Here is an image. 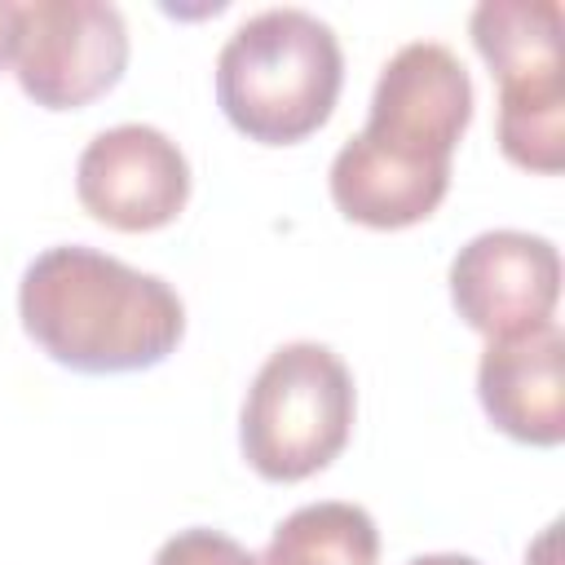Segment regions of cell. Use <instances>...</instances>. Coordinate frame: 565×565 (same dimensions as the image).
<instances>
[{"instance_id":"7a4b0ae2","label":"cell","mask_w":565,"mask_h":565,"mask_svg":"<svg viewBox=\"0 0 565 565\" xmlns=\"http://www.w3.org/2000/svg\"><path fill=\"white\" fill-rule=\"evenodd\" d=\"M18 318L57 366L79 375L150 371L185 335V305L159 274L84 243L49 247L26 265Z\"/></svg>"},{"instance_id":"ba28073f","label":"cell","mask_w":565,"mask_h":565,"mask_svg":"<svg viewBox=\"0 0 565 565\" xmlns=\"http://www.w3.org/2000/svg\"><path fill=\"white\" fill-rule=\"evenodd\" d=\"M565 335L556 322L486 340L477 362V397L499 433L521 446H561L565 441Z\"/></svg>"},{"instance_id":"7c38bea8","label":"cell","mask_w":565,"mask_h":565,"mask_svg":"<svg viewBox=\"0 0 565 565\" xmlns=\"http://www.w3.org/2000/svg\"><path fill=\"white\" fill-rule=\"evenodd\" d=\"M150 565H256V556H252L238 539H230V534H221V530L190 525V530L172 534V539L154 552Z\"/></svg>"},{"instance_id":"8992f818","label":"cell","mask_w":565,"mask_h":565,"mask_svg":"<svg viewBox=\"0 0 565 565\" xmlns=\"http://www.w3.org/2000/svg\"><path fill=\"white\" fill-rule=\"evenodd\" d=\"M75 194L93 221L119 234H150L185 212L190 163L154 124H115L79 150Z\"/></svg>"},{"instance_id":"8fae6325","label":"cell","mask_w":565,"mask_h":565,"mask_svg":"<svg viewBox=\"0 0 565 565\" xmlns=\"http://www.w3.org/2000/svg\"><path fill=\"white\" fill-rule=\"evenodd\" d=\"M499 150L525 172L565 168V84L561 71L499 84Z\"/></svg>"},{"instance_id":"52a82bcc","label":"cell","mask_w":565,"mask_h":565,"mask_svg":"<svg viewBox=\"0 0 565 565\" xmlns=\"http://www.w3.org/2000/svg\"><path fill=\"white\" fill-rule=\"evenodd\" d=\"M455 313L486 340L547 327L561 300V256L530 230H486L450 260Z\"/></svg>"},{"instance_id":"5b68a950","label":"cell","mask_w":565,"mask_h":565,"mask_svg":"<svg viewBox=\"0 0 565 565\" xmlns=\"http://www.w3.org/2000/svg\"><path fill=\"white\" fill-rule=\"evenodd\" d=\"M18 88L44 110H79L106 97L128 66V26L102 0H31L13 18Z\"/></svg>"},{"instance_id":"5bb4252c","label":"cell","mask_w":565,"mask_h":565,"mask_svg":"<svg viewBox=\"0 0 565 565\" xmlns=\"http://www.w3.org/2000/svg\"><path fill=\"white\" fill-rule=\"evenodd\" d=\"M406 565H481V561L459 556V552H428V556H415V561H406Z\"/></svg>"},{"instance_id":"6da1fadb","label":"cell","mask_w":565,"mask_h":565,"mask_svg":"<svg viewBox=\"0 0 565 565\" xmlns=\"http://www.w3.org/2000/svg\"><path fill=\"white\" fill-rule=\"evenodd\" d=\"M468 124V66L437 40L402 44L380 66L366 128L331 159V203L366 230L428 221L450 190V154Z\"/></svg>"},{"instance_id":"277c9868","label":"cell","mask_w":565,"mask_h":565,"mask_svg":"<svg viewBox=\"0 0 565 565\" xmlns=\"http://www.w3.org/2000/svg\"><path fill=\"white\" fill-rule=\"evenodd\" d=\"M353 411L358 393L340 353L318 340H291L260 362L243 397V459L274 486L305 481L349 446Z\"/></svg>"},{"instance_id":"30bf717a","label":"cell","mask_w":565,"mask_h":565,"mask_svg":"<svg viewBox=\"0 0 565 565\" xmlns=\"http://www.w3.org/2000/svg\"><path fill=\"white\" fill-rule=\"evenodd\" d=\"M380 530L366 508L344 499L305 503L282 516L256 565H375Z\"/></svg>"},{"instance_id":"3957f363","label":"cell","mask_w":565,"mask_h":565,"mask_svg":"<svg viewBox=\"0 0 565 565\" xmlns=\"http://www.w3.org/2000/svg\"><path fill=\"white\" fill-rule=\"evenodd\" d=\"M344 88L335 31L309 9H260L216 53V106L260 146H296L318 132Z\"/></svg>"},{"instance_id":"4fadbf2b","label":"cell","mask_w":565,"mask_h":565,"mask_svg":"<svg viewBox=\"0 0 565 565\" xmlns=\"http://www.w3.org/2000/svg\"><path fill=\"white\" fill-rule=\"evenodd\" d=\"M13 18H18V4L0 0V66L13 57Z\"/></svg>"},{"instance_id":"9c48e42d","label":"cell","mask_w":565,"mask_h":565,"mask_svg":"<svg viewBox=\"0 0 565 565\" xmlns=\"http://www.w3.org/2000/svg\"><path fill=\"white\" fill-rule=\"evenodd\" d=\"M468 31L499 84L561 71V4L556 0H486L472 9Z\"/></svg>"}]
</instances>
